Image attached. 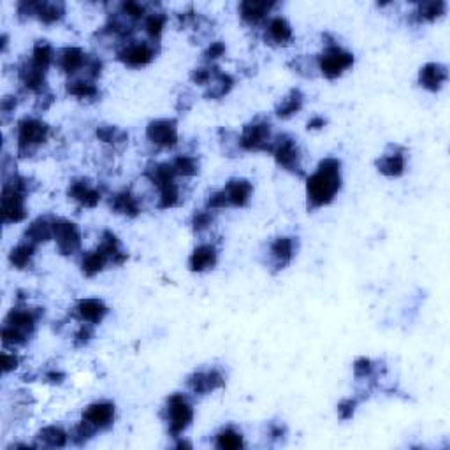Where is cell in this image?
Returning <instances> with one entry per match:
<instances>
[{
    "instance_id": "1",
    "label": "cell",
    "mask_w": 450,
    "mask_h": 450,
    "mask_svg": "<svg viewBox=\"0 0 450 450\" xmlns=\"http://www.w3.org/2000/svg\"><path fill=\"white\" fill-rule=\"evenodd\" d=\"M341 160L336 157H326L316 165L315 172L306 178V200L308 210L329 206L341 190Z\"/></svg>"
},
{
    "instance_id": "2",
    "label": "cell",
    "mask_w": 450,
    "mask_h": 450,
    "mask_svg": "<svg viewBox=\"0 0 450 450\" xmlns=\"http://www.w3.org/2000/svg\"><path fill=\"white\" fill-rule=\"evenodd\" d=\"M30 193V179L18 172H11L4 178L2 199H0V211L2 221L6 225L20 224L28 217L27 195Z\"/></svg>"
},
{
    "instance_id": "3",
    "label": "cell",
    "mask_w": 450,
    "mask_h": 450,
    "mask_svg": "<svg viewBox=\"0 0 450 450\" xmlns=\"http://www.w3.org/2000/svg\"><path fill=\"white\" fill-rule=\"evenodd\" d=\"M41 311L39 308H28L27 304H18L7 313L2 326V343L6 348L23 347L35 333Z\"/></svg>"
},
{
    "instance_id": "4",
    "label": "cell",
    "mask_w": 450,
    "mask_h": 450,
    "mask_svg": "<svg viewBox=\"0 0 450 450\" xmlns=\"http://www.w3.org/2000/svg\"><path fill=\"white\" fill-rule=\"evenodd\" d=\"M49 125L35 116L20 120L16 127V150L20 157H32L48 141Z\"/></svg>"
},
{
    "instance_id": "5",
    "label": "cell",
    "mask_w": 450,
    "mask_h": 450,
    "mask_svg": "<svg viewBox=\"0 0 450 450\" xmlns=\"http://www.w3.org/2000/svg\"><path fill=\"white\" fill-rule=\"evenodd\" d=\"M164 418L167 422L169 435L172 438H179L186 429L190 428L193 420V404L190 403L186 394H171L165 401Z\"/></svg>"
},
{
    "instance_id": "6",
    "label": "cell",
    "mask_w": 450,
    "mask_h": 450,
    "mask_svg": "<svg viewBox=\"0 0 450 450\" xmlns=\"http://www.w3.org/2000/svg\"><path fill=\"white\" fill-rule=\"evenodd\" d=\"M271 122L264 116H255L252 122L243 127L239 134V150L241 151H267L271 153L274 143Z\"/></svg>"
},
{
    "instance_id": "7",
    "label": "cell",
    "mask_w": 450,
    "mask_h": 450,
    "mask_svg": "<svg viewBox=\"0 0 450 450\" xmlns=\"http://www.w3.org/2000/svg\"><path fill=\"white\" fill-rule=\"evenodd\" d=\"M355 56L348 49L341 48L340 44H329L323 48L320 55H316V63H319V72L326 79H338L343 76L348 69L354 67Z\"/></svg>"
},
{
    "instance_id": "8",
    "label": "cell",
    "mask_w": 450,
    "mask_h": 450,
    "mask_svg": "<svg viewBox=\"0 0 450 450\" xmlns=\"http://www.w3.org/2000/svg\"><path fill=\"white\" fill-rule=\"evenodd\" d=\"M158 53V44H153L148 39H129L116 49V60L130 69H141L155 60Z\"/></svg>"
},
{
    "instance_id": "9",
    "label": "cell",
    "mask_w": 450,
    "mask_h": 450,
    "mask_svg": "<svg viewBox=\"0 0 450 450\" xmlns=\"http://www.w3.org/2000/svg\"><path fill=\"white\" fill-rule=\"evenodd\" d=\"M271 155L274 157L276 164L280 165L283 171L292 172L295 176H304V169H302V155L301 148H299L297 141L292 136L281 134V136H274L273 150Z\"/></svg>"
},
{
    "instance_id": "10",
    "label": "cell",
    "mask_w": 450,
    "mask_h": 450,
    "mask_svg": "<svg viewBox=\"0 0 450 450\" xmlns=\"http://www.w3.org/2000/svg\"><path fill=\"white\" fill-rule=\"evenodd\" d=\"M53 239L60 255L70 257L81 250V231L77 224L67 218H55L53 225Z\"/></svg>"
},
{
    "instance_id": "11",
    "label": "cell",
    "mask_w": 450,
    "mask_h": 450,
    "mask_svg": "<svg viewBox=\"0 0 450 450\" xmlns=\"http://www.w3.org/2000/svg\"><path fill=\"white\" fill-rule=\"evenodd\" d=\"M146 139L162 150H172L178 144V122L174 118L151 120L146 127Z\"/></svg>"
},
{
    "instance_id": "12",
    "label": "cell",
    "mask_w": 450,
    "mask_h": 450,
    "mask_svg": "<svg viewBox=\"0 0 450 450\" xmlns=\"http://www.w3.org/2000/svg\"><path fill=\"white\" fill-rule=\"evenodd\" d=\"M186 387L195 396H206L213 390L225 387V375L218 368L197 369L186 376Z\"/></svg>"
},
{
    "instance_id": "13",
    "label": "cell",
    "mask_w": 450,
    "mask_h": 450,
    "mask_svg": "<svg viewBox=\"0 0 450 450\" xmlns=\"http://www.w3.org/2000/svg\"><path fill=\"white\" fill-rule=\"evenodd\" d=\"M297 253V238L292 236H278L267 246V255H269V267H274V271H283L292 259Z\"/></svg>"
},
{
    "instance_id": "14",
    "label": "cell",
    "mask_w": 450,
    "mask_h": 450,
    "mask_svg": "<svg viewBox=\"0 0 450 450\" xmlns=\"http://www.w3.org/2000/svg\"><path fill=\"white\" fill-rule=\"evenodd\" d=\"M116 417V408L111 401H95L83 410L81 420L90 424L95 431H108L112 428Z\"/></svg>"
},
{
    "instance_id": "15",
    "label": "cell",
    "mask_w": 450,
    "mask_h": 450,
    "mask_svg": "<svg viewBox=\"0 0 450 450\" xmlns=\"http://www.w3.org/2000/svg\"><path fill=\"white\" fill-rule=\"evenodd\" d=\"M88 56L90 55L77 46H65L56 49L55 65L58 67L60 72L67 74L69 77H76L83 72Z\"/></svg>"
},
{
    "instance_id": "16",
    "label": "cell",
    "mask_w": 450,
    "mask_h": 450,
    "mask_svg": "<svg viewBox=\"0 0 450 450\" xmlns=\"http://www.w3.org/2000/svg\"><path fill=\"white\" fill-rule=\"evenodd\" d=\"M376 169L380 174L387 176V178H399L404 174L406 169V157H404V150L399 144H389L387 151L380 155L376 160Z\"/></svg>"
},
{
    "instance_id": "17",
    "label": "cell",
    "mask_w": 450,
    "mask_h": 450,
    "mask_svg": "<svg viewBox=\"0 0 450 450\" xmlns=\"http://www.w3.org/2000/svg\"><path fill=\"white\" fill-rule=\"evenodd\" d=\"M294 39L292 25L288 23L287 18L283 16H271L264 23V41L266 44L274 46V48H283L288 46Z\"/></svg>"
},
{
    "instance_id": "18",
    "label": "cell",
    "mask_w": 450,
    "mask_h": 450,
    "mask_svg": "<svg viewBox=\"0 0 450 450\" xmlns=\"http://www.w3.org/2000/svg\"><path fill=\"white\" fill-rule=\"evenodd\" d=\"M67 195L81 207H95L102 199L101 190L94 186V183H90V179L86 178L72 179L67 188Z\"/></svg>"
},
{
    "instance_id": "19",
    "label": "cell",
    "mask_w": 450,
    "mask_h": 450,
    "mask_svg": "<svg viewBox=\"0 0 450 450\" xmlns=\"http://www.w3.org/2000/svg\"><path fill=\"white\" fill-rule=\"evenodd\" d=\"M72 311L81 323H91V326H98L109 315L108 304L102 299L95 297L79 299Z\"/></svg>"
},
{
    "instance_id": "20",
    "label": "cell",
    "mask_w": 450,
    "mask_h": 450,
    "mask_svg": "<svg viewBox=\"0 0 450 450\" xmlns=\"http://www.w3.org/2000/svg\"><path fill=\"white\" fill-rule=\"evenodd\" d=\"M449 81V67L439 62H428L418 70V84L424 90L439 91Z\"/></svg>"
},
{
    "instance_id": "21",
    "label": "cell",
    "mask_w": 450,
    "mask_h": 450,
    "mask_svg": "<svg viewBox=\"0 0 450 450\" xmlns=\"http://www.w3.org/2000/svg\"><path fill=\"white\" fill-rule=\"evenodd\" d=\"M229 207H246L253 197V185L246 178H231L224 188Z\"/></svg>"
},
{
    "instance_id": "22",
    "label": "cell",
    "mask_w": 450,
    "mask_h": 450,
    "mask_svg": "<svg viewBox=\"0 0 450 450\" xmlns=\"http://www.w3.org/2000/svg\"><path fill=\"white\" fill-rule=\"evenodd\" d=\"M276 7L274 2H255V0H245L239 4L238 11L241 16L243 23L250 25V27H259L269 20V14Z\"/></svg>"
},
{
    "instance_id": "23",
    "label": "cell",
    "mask_w": 450,
    "mask_h": 450,
    "mask_svg": "<svg viewBox=\"0 0 450 450\" xmlns=\"http://www.w3.org/2000/svg\"><path fill=\"white\" fill-rule=\"evenodd\" d=\"M218 264V250L214 245H204L195 246L188 257V269L192 273H206V271L214 269Z\"/></svg>"
},
{
    "instance_id": "24",
    "label": "cell",
    "mask_w": 450,
    "mask_h": 450,
    "mask_svg": "<svg viewBox=\"0 0 450 450\" xmlns=\"http://www.w3.org/2000/svg\"><path fill=\"white\" fill-rule=\"evenodd\" d=\"M53 225H55V218L49 217H39L32 221L30 225L25 231L23 239L30 241L32 245L39 246L48 243L49 239H53Z\"/></svg>"
},
{
    "instance_id": "25",
    "label": "cell",
    "mask_w": 450,
    "mask_h": 450,
    "mask_svg": "<svg viewBox=\"0 0 450 450\" xmlns=\"http://www.w3.org/2000/svg\"><path fill=\"white\" fill-rule=\"evenodd\" d=\"M111 210L115 213L123 214L127 218H136L141 214V202H139V197L136 195L134 192L130 190H123V192L115 193L111 197Z\"/></svg>"
},
{
    "instance_id": "26",
    "label": "cell",
    "mask_w": 450,
    "mask_h": 450,
    "mask_svg": "<svg viewBox=\"0 0 450 450\" xmlns=\"http://www.w3.org/2000/svg\"><path fill=\"white\" fill-rule=\"evenodd\" d=\"M304 105V94L299 88H290L274 105V112L278 118L288 120L290 116L297 115Z\"/></svg>"
},
{
    "instance_id": "27",
    "label": "cell",
    "mask_w": 450,
    "mask_h": 450,
    "mask_svg": "<svg viewBox=\"0 0 450 450\" xmlns=\"http://www.w3.org/2000/svg\"><path fill=\"white\" fill-rule=\"evenodd\" d=\"M446 7L449 6L445 0H428V2L417 4L411 18L415 23H432L446 13Z\"/></svg>"
},
{
    "instance_id": "28",
    "label": "cell",
    "mask_w": 450,
    "mask_h": 450,
    "mask_svg": "<svg viewBox=\"0 0 450 450\" xmlns=\"http://www.w3.org/2000/svg\"><path fill=\"white\" fill-rule=\"evenodd\" d=\"M108 264H111V259H109L104 250L97 246L94 252H86L83 255V259H81V273L88 278H94L98 273H102Z\"/></svg>"
},
{
    "instance_id": "29",
    "label": "cell",
    "mask_w": 450,
    "mask_h": 450,
    "mask_svg": "<svg viewBox=\"0 0 450 450\" xmlns=\"http://www.w3.org/2000/svg\"><path fill=\"white\" fill-rule=\"evenodd\" d=\"M67 94L72 97L79 98V101H97L101 91L95 81L84 79V77H70L65 84Z\"/></svg>"
},
{
    "instance_id": "30",
    "label": "cell",
    "mask_w": 450,
    "mask_h": 450,
    "mask_svg": "<svg viewBox=\"0 0 450 450\" xmlns=\"http://www.w3.org/2000/svg\"><path fill=\"white\" fill-rule=\"evenodd\" d=\"M37 445L49 446V449H63L69 442V432L62 425H46L37 432Z\"/></svg>"
},
{
    "instance_id": "31",
    "label": "cell",
    "mask_w": 450,
    "mask_h": 450,
    "mask_svg": "<svg viewBox=\"0 0 450 450\" xmlns=\"http://www.w3.org/2000/svg\"><path fill=\"white\" fill-rule=\"evenodd\" d=\"M37 246L32 245L30 241L23 239V241L18 243L16 246H13L9 252V262L14 269H28L32 267V262H34V255Z\"/></svg>"
},
{
    "instance_id": "32",
    "label": "cell",
    "mask_w": 450,
    "mask_h": 450,
    "mask_svg": "<svg viewBox=\"0 0 450 450\" xmlns=\"http://www.w3.org/2000/svg\"><path fill=\"white\" fill-rule=\"evenodd\" d=\"M165 23H167V16H165L164 11H148L146 18L143 21L144 34H146L148 41L153 42V44H160Z\"/></svg>"
},
{
    "instance_id": "33",
    "label": "cell",
    "mask_w": 450,
    "mask_h": 450,
    "mask_svg": "<svg viewBox=\"0 0 450 450\" xmlns=\"http://www.w3.org/2000/svg\"><path fill=\"white\" fill-rule=\"evenodd\" d=\"M55 55L56 51L53 49V46L48 41H37L32 48L30 56L28 60L32 62V65L37 67L42 72H48V69L51 65H55Z\"/></svg>"
},
{
    "instance_id": "34",
    "label": "cell",
    "mask_w": 450,
    "mask_h": 450,
    "mask_svg": "<svg viewBox=\"0 0 450 450\" xmlns=\"http://www.w3.org/2000/svg\"><path fill=\"white\" fill-rule=\"evenodd\" d=\"M236 79L231 76V74L224 72V70H218L214 74V77L211 79V83L206 86V91H204V97L206 98H213V101H218V98L225 97L229 91L234 88Z\"/></svg>"
},
{
    "instance_id": "35",
    "label": "cell",
    "mask_w": 450,
    "mask_h": 450,
    "mask_svg": "<svg viewBox=\"0 0 450 450\" xmlns=\"http://www.w3.org/2000/svg\"><path fill=\"white\" fill-rule=\"evenodd\" d=\"M157 207L158 210H171V207L179 206L183 202L181 188L174 181H169L165 185L158 186L157 188Z\"/></svg>"
},
{
    "instance_id": "36",
    "label": "cell",
    "mask_w": 450,
    "mask_h": 450,
    "mask_svg": "<svg viewBox=\"0 0 450 450\" xmlns=\"http://www.w3.org/2000/svg\"><path fill=\"white\" fill-rule=\"evenodd\" d=\"M65 4L63 2H56V0H51V2H41L39 4V11H37V18L35 20L41 21L42 25H56L65 18Z\"/></svg>"
},
{
    "instance_id": "37",
    "label": "cell",
    "mask_w": 450,
    "mask_h": 450,
    "mask_svg": "<svg viewBox=\"0 0 450 450\" xmlns=\"http://www.w3.org/2000/svg\"><path fill=\"white\" fill-rule=\"evenodd\" d=\"M214 446L220 450H239L245 446V439L234 428H224L214 436Z\"/></svg>"
},
{
    "instance_id": "38",
    "label": "cell",
    "mask_w": 450,
    "mask_h": 450,
    "mask_svg": "<svg viewBox=\"0 0 450 450\" xmlns=\"http://www.w3.org/2000/svg\"><path fill=\"white\" fill-rule=\"evenodd\" d=\"M178 178H193L199 174V160L192 155H178L171 160Z\"/></svg>"
},
{
    "instance_id": "39",
    "label": "cell",
    "mask_w": 450,
    "mask_h": 450,
    "mask_svg": "<svg viewBox=\"0 0 450 450\" xmlns=\"http://www.w3.org/2000/svg\"><path fill=\"white\" fill-rule=\"evenodd\" d=\"M116 11L129 21H132L134 25H137L139 21H144L148 11H150V6L143 2H136V0H127V2L120 4Z\"/></svg>"
},
{
    "instance_id": "40",
    "label": "cell",
    "mask_w": 450,
    "mask_h": 450,
    "mask_svg": "<svg viewBox=\"0 0 450 450\" xmlns=\"http://www.w3.org/2000/svg\"><path fill=\"white\" fill-rule=\"evenodd\" d=\"M292 69L297 74L304 77H313L319 74V63H316V56H308V55H299L292 60Z\"/></svg>"
},
{
    "instance_id": "41",
    "label": "cell",
    "mask_w": 450,
    "mask_h": 450,
    "mask_svg": "<svg viewBox=\"0 0 450 450\" xmlns=\"http://www.w3.org/2000/svg\"><path fill=\"white\" fill-rule=\"evenodd\" d=\"M97 137L98 141L108 144L125 143V141L129 139L127 132H123V130L118 129L116 125H108V123H102V125L97 127Z\"/></svg>"
},
{
    "instance_id": "42",
    "label": "cell",
    "mask_w": 450,
    "mask_h": 450,
    "mask_svg": "<svg viewBox=\"0 0 450 450\" xmlns=\"http://www.w3.org/2000/svg\"><path fill=\"white\" fill-rule=\"evenodd\" d=\"M218 70L220 69H218L214 63H206V65L195 67V69H192V72H190V81H192L193 84H197V86H207Z\"/></svg>"
},
{
    "instance_id": "43",
    "label": "cell",
    "mask_w": 450,
    "mask_h": 450,
    "mask_svg": "<svg viewBox=\"0 0 450 450\" xmlns=\"http://www.w3.org/2000/svg\"><path fill=\"white\" fill-rule=\"evenodd\" d=\"M95 429L91 428L90 424H86V422L84 420H79L77 422L76 425H74V429L72 431L69 432V438H70V442L74 443V445H86L88 442H90L91 438H94L95 436Z\"/></svg>"
},
{
    "instance_id": "44",
    "label": "cell",
    "mask_w": 450,
    "mask_h": 450,
    "mask_svg": "<svg viewBox=\"0 0 450 450\" xmlns=\"http://www.w3.org/2000/svg\"><path fill=\"white\" fill-rule=\"evenodd\" d=\"M213 211L207 210V207H204V210H195L193 211L192 218H190V225H192V231L197 232V234H200V232L207 231V229L213 225Z\"/></svg>"
},
{
    "instance_id": "45",
    "label": "cell",
    "mask_w": 450,
    "mask_h": 450,
    "mask_svg": "<svg viewBox=\"0 0 450 450\" xmlns=\"http://www.w3.org/2000/svg\"><path fill=\"white\" fill-rule=\"evenodd\" d=\"M375 373V362L368 357H359L354 362V375L357 380L371 378Z\"/></svg>"
},
{
    "instance_id": "46",
    "label": "cell",
    "mask_w": 450,
    "mask_h": 450,
    "mask_svg": "<svg viewBox=\"0 0 450 450\" xmlns=\"http://www.w3.org/2000/svg\"><path fill=\"white\" fill-rule=\"evenodd\" d=\"M39 2L35 0H21V2L16 4V14L21 21L25 20H32V18H37V11H39Z\"/></svg>"
},
{
    "instance_id": "47",
    "label": "cell",
    "mask_w": 450,
    "mask_h": 450,
    "mask_svg": "<svg viewBox=\"0 0 450 450\" xmlns=\"http://www.w3.org/2000/svg\"><path fill=\"white\" fill-rule=\"evenodd\" d=\"M225 51H227V46H225L221 41L210 42L206 48V51H204V62L214 63L218 58H221V56L225 55Z\"/></svg>"
},
{
    "instance_id": "48",
    "label": "cell",
    "mask_w": 450,
    "mask_h": 450,
    "mask_svg": "<svg viewBox=\"0 0 450 450\" xmlns=\"http://www.w3.org/2000/svg\"><path fill=\"white\" fill-rule=\"evenodd\" d=\"M357 404L359 401L355 399V397H347V399L340 401V403H338V417H340L341 420H350V418L354 417Z\"/></svg>"
},
{
    "instance_id": "49",
    "label": "cell",
    "mask_w": 450,
    "mask_h": 450,
    "mask_svg": "<svg viewBox=\"0 0 450 450\" xmlns=\"http://www.w3.org/2000/svg\"><path fill=\"white\" fill-rule=\"evenodd\" d=\"M206 207L211 211H218V210H225V207H229L227 197H225L224 190H214V192H211L206 200Z\"/></svg>"
},
{
    "instance_id": "50",
    "label": "cell",
    "mask_w": 450,
    "mask_h": 450,
    "mask_svg": "<svg viewBox=\"0 0 450 450\" xmlns=\"http://www.w3.org/2000/svg\"><path fill=\"white\" fill-rule=\"evenodd\" d=\"M94 327L95 326H91V323H81L79 329L74 334V345L76 347H84L94 338Z\"/></svg>"
},
{
    "instance_id": "51",
    "label": "cell",
    "mask_w": 450,
    "mask_h": 450,
    "mask_svg": "<svg viewBox=\"0 0 450 450\" xmlns=\"http://www.w3.org/2000/svg\"><path fill=\"white\" fill-rule=\"evenodd\" d=\"M18 366H20V355H18L16 352H11L6 348V350L2 352V373L4 375H7V373L18 369Z\"/></svg>"
},
{
    "instance_id": "52",
    "label": "cell",
    "mask_w": 450,
    "mask_h": 450,
    "mask_svg": "<svg viewBox=\"0 0 450 450\" xmlns=\"http://www.w3.org/2000/svg\"><path fill=\"white\" fill-rule=\"evenodd\" d=\"M16 105H18V101L14 95H4L2 101H0V111H2L4 116H7L11 115V112H14Z\"/></svg>"
},
{
    "instance_id": "53",
    "label": "cell",
    "mask_w": 450,
    "mask_h": 450,
    "mask_svg": "<svg viewBox=\"0 0 450 450\" xmlns=\"http://www.w3.org/2000/svg\"><path fill=\"white\" fill-rule=\"evenodd\" d=\"M326 123H327V120L323 118L322 115H315V116H311V118L308 120V127H306V129H308V130H320V129H323V127H326Z\"/></svg>"
},
{
    "instance_id": "54",
    "label": "cell",
    "mask_w": 450,
    "mask_h": 450,
    "mask_svg": "<svg viewBox=\"0 0 450 450\" xmlns=\"http://www.w3.org/2000/svg\"><path fill=\"white\" fill-rule=\"evenodd\" d=\"M44 378L48 380L49 383H55V385H60V383H62L63 380H65V373L56 371V369H51V371L46 373Z\"/></svg>"
},
{
    "instance_id": "55",
    "label": "cell",
    "mask_w": 450,
    "mask_h": 450,
    "mask_svg": "<svg viewBox=\"0 0 450 450\" xmlns=\"http://www.w3.org/2000/svg\"><path fill=\"white\" fill-rule=\"evenodd\" d=\"M9 37H7V34H2V39H0V44H2V51L6 53L7 51V44H9Z\"/></svg>"
}]
</instances>
